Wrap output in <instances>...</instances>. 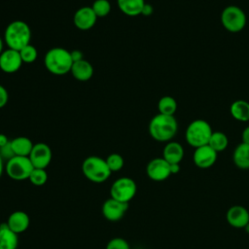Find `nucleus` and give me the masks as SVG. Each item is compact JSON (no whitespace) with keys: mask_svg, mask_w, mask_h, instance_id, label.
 <instances>
[{"mask_svg":"<svg viewBox=\"0 0 249 249\" xmlns=\"http://www.w3.org/2000/svg\"><path fill=\"white\" fill-rule=\"evenodd\" d=\"M150 136L158 142H169L177 133L178 123L174 116L158 114L154 116L148 125Z\"/></svg>","mask_w":249,"mask_h":249,"instance_id":"f257e3e1","label":"nucleus"},{"mask_svg":"<svg viewBox=\"0 0 249 249\" xmlns=\"http://www.w3.org/2000/svg\"><path fill=\"white\" fill-rule=\"evenodd\" d=\"M44 64L50 73L56 76L65 75L73 65L71 53L64 48H52L45 54Z\"/></svg>","mask_w":249,"mask_h":249,"instance_id":"f03ea898","label":"nucleus"},{"mask_svg":"<svg viewBox=\"0 0 249 249\" xmlns=\"http://www.w3.org/2000/svg\"><path fill=\"white\" fill-rule=\"evenodd\" d=\"M30 40L31 29L25 21L17 19L7 25L4 32V42L9 49L19 51L30 44Z\"/></svg>","mask_w":249,"mask_h":249,"instance_id":"7ed1b4c3","label":"nucleus"},{"mask_svg":"<svg viewBox=\"0 0 249 249\" xmlns=\"http://www.w3.org/2000/svg\"><path fill=\"white\" fill-rule=\"evenodd\" d=\"M82 172L89 181L97 184L107 181L112 174L105 159L97 156H89L84 160Z\"/></svg>","mask_w":249,"mask_h":249,"instance_id":"20e7f679","label":"nucleus"},{"mask_svg":"<svg viewBox=\"0 0 249 249\" xmlns=\"http://www.w3.org/2000/svg\"><path fill=\"white\" fill-rule=\"evenodd\" d=\"M213 130L210 124L202 119L192 121L186 128L185 139L193 148L207 145Z\"/></svg>","mask_w":249,"mask_h":249,"instance_id":"39448f33","label":"nucleus"},{"mask_svg":"<svg viewBox=\"0 0 249 249\" xmlns=\"http://www.w3.org/2000/svg\"><path fill=\"white\" fill-rule=\"evenodd\" d=\"M247 18L244 11L235 5L227 6L221 13L223 27L231 33H237L244 29Z\"/></svg>","mask_w":249,"mask_h":249,"instance_id":"423d86ee","label":"nucleus"},{"mask_svg":"<svg viewBox=\"0 0 249 249\" xmlns=\"http://www.w3.org/2000/svg\"><path fill=\"white\" fill-rule=\"evenodd\" d=\"M34 166L28 157L15 156L5 164L6 174L15 181H24L29 178Z\"/></svg>","mask_w":249,"mask_h":249,"instance_id":"0eeeda50","label":"nucleus"},{"mask_svg":"<svg viewBox=\"0 0 249 249\" xmlns=\"http://www.w3.org/2000/svg\"><path fill=\"white\" fill-rule=\"evenodd\" d=\"M137 193V185L130 177H120L110 187V197L128 203Z\"/></svg>","mask_w":249,"mask_h":249,"instance_id":"6e6552de","label":"nucleus"},{"mask_svg":"<svg viewBox=\"0 0 249 249\" xmlns=\"http://www.w3.org/2000/svg\"><path fill=\"white\" fill-rule=\"evenodd\" d=\"M146 174L152 181H165L171 175L170 164L162 157L155 158L147 163Z\"/></svg>","mask_w":249,"mask_h":249,"instance_id":"1a4fd4ad","label":"nucleus"},{"mask_svg":"<svg viewBox=\"0 0 249 249\" xmlns=\"http://www.w3.org/2000/svg\"><path fill=\"white\" fill-rule=\"evenodd\" d=\"M28 158L32 162L34 168L46 169L52 161L53 152L48 144L39 142L34 144Z\"/></svg>","mask_w":249,"mask_h":249,"instance_id":"9d476101","label":"nucleus"},{"mask_svg":"<svg viewBox=\"0 0 249 249\" xmlns=\"http://www.w3.org/2000/svg\"><path fill=\"white\" fill-rule=\"evenodd\" d=\"M218 159V153L208 144L196 148L193 154L194 164L200 169H207L213 166Z\"/></svg>","mask_w":249,"mask_h":249,"instance_id":"9b49d317","label":"nucleus"},{"mask_svg":"<svg viewBox=\"0 0 249 249\" xmlns=\"http://www.w3.org/2000/svg\"><path fill=\"white\" fill-rule=\"evenodd\" d=\"M127 209L128 203L122 202L115 198L109 197L103 202L101 212L106 220L110 222H117L124 217Z\"/></svg>","mask_w":249,"mask_h":249,"instance_id":"f8f14e48","label":"nucleus"},{"mask_svg":"<svg viewBox=\"0 0 249 249\" xmlns=\"http://www.w3.org/2000/svg\"><path fill=\"white\" fill-rule=\"evenodd\" d=\"M226 220L234 229H244L249 224V210L239 204L232 205L227 210Z\"/></svg>","mask_w":249,"mask_h":249,"instance_id":"ddd939ff","label":"nucleus"},{"mask_svg":"<svg viewBox=\"0 0 249 249\" xmlns=\"http://www.w3.org/2000/svg\"><path fill=\"white\" fill-rule=\"evenodd\" d=\"M22 63L18 51L8 48L0 54V69L5 73L12 74L17 72Z\"/></svg>","mask_w":249,"mask_h":249,"instance_id":"4468645a","label":"nucleus"},{"mask_svg":"<svg viewBox=\"0 0 249 249\" xmlns=\"http://www.w3.org/2000/svg\"><path fill=\"white\" fill-rule=\"evenodd\" d=\"M97 17L94 14L91 7H82L78 9L73 17V22L75 26L83 31L89 30L96 23Z\"/></svg>","mask_w":249,"mask_h":249,"instance_id":"2eb2a0df","label":"nucleus"},{"mask_svg":"<svg viewBox=\"0 0 249 249\" xmlns=\"http://www.w3.org/2000/svg\"><path fill=\"white\" fill-rule=\"evenodd\" d=\"M6 224L10 230L17 234H19L29 228L30 218L26 212L22 210H16L9 215Z\"/></svg>","mask_w":249,"mask_h":249,"instance_id":"dca6fc26","label":"nucleus"},{"mask_svg":"<svg viewBox=\"0 0 249 249\" xmlns=\"http://www.w3.org/2000/svg\"><path fill=\"white\" fill-rule=\"evenodd\" d=\"M184 148L176 141L167 142L162 150V158L169 163H180L184 158Z\"/></svg>","mask_w":249,"mask_h":249,"instance_id":"f3484780","label":"nucleus"},{"mask_svg":"<svg viewBox=\"0 0 249 249\" xmlns=\"http://www.w3.org/2000/svg\"><path fill=\"white\" fill-rule=\"evenodd\" d=\"M70 73L76 80L80 82H86L92 77L93 67L88 60L82 59V60L73 62Z\"/></svg>","mask_w":249,"mask_h":249,"instance_id":"a211bd4d","label":"nucleus"},{"mask_svg":"<svg viewBox=\"0 0 249 249\" xmlns=\"http://www.w3.org/2000/svg\"><path fill=\"white\" fill-rule=\"evenodd\" d=\"M233 164L242 170L249 169V144L239 143L232 152Z\"/></svg>","mask_w":249,"mask_h":249,"instance_id":"6ab92c4d","label":"nucleus"},{"mask_svg":"<svg viewBox=\"0 0 249 249\" xmlns=\"http://www.w3.org/2000/svg\"><path fill=\"white\" fill-rule=\"evenodd\" d=\"M18 234L14 232L6 223L0 225V249H17Z\"/></svg>","mask_w":249,"mask_h":249,"instance_id":"aec40b11","label":"nucleus"},{"mask_svg":"<svg viewBox=\"0 0 249 249\" xmlns=\"http://www.w3.org/2000/svg\"><path fill=\"white\" fill-rule=\"evenodd\" d=\"M117 5L123 14L128 17H136L141 15L142 9L145 5V1L144 0H117Z\"/></svg>","mask_w":249,"mask_h":249,"instance_id":"412c9836","label":"nucleus"},{"mask_svg":"<svg viewBox=\"0 0 249 249\" xmlns=\"http://www.w3.org/2000/svg\"><path fill=\"white\" fill-rule=\"evenodd\" d=\"M34 144L25 136H18L11 140V147L15 156L29 157Z\"/></svg>","mask_w":249,"mask_h":249,"instance_id":"4be33fe9","label":"nucleus"},{"mask_svg":"<svg viewBox=\"0 0 249 249\" xmlns=\"http://www.w3.org/2000/svg\"><path fill=\"white\" fill-rule=\"evenodd\" d=\"M230 113L231 117L238 121L246 123L249 121V102L238 99L233 101L230 106Z\"/></svg>","mask_w":249,"mask_h":249,"instance_id":"5701e85b","label":"nucleus"},{"mask_svg":"<svg viewBox=\"0 0 249 249\" xmlns=\"http://www.w3.org/2000/svg\"><path fill=\"white\" fill-rule=\"evenodd\" d=\"M208 145L217 153L225 151L229 146V138L222 131H213L209 139Z\"/></svg>","mask_w":249,"mask_h":249,"instance_id":"b1692460","label":"nucleus"},{"mask_svg":"<svg viewBox=\"0 0 249 249\" xmlns=\"http://www.w3.org/2000/svg\"><path fill=\"white\" fill-rule=\"evenodd\" d=\"M177 101L170 95L162 96L158 102V110L160 114L174 116L175 112L177 111Z\"/></svg>","mask_w":249,"mask_h":249,"instance_id":"393cba45","label":"nucleus"},{"mask_svg":"<svg viewBox=\"0 0 249 249\" xmlns=\"http://www.w3.org/2000/svg\"><path fill=\"white\" fill-rule=\"evenodd\" d=\"M18 52L23 63H32L37 59V56H38L37 49L31 44L26 45Z\"/></svg>","mask_w":249,"mask_h":249,"instance_id":"a878e982","label":"nucleus"},{"mask_svg":"<svg viewBox=\"0 0 249 249\" xmlns=\"http://www.w3.org/2000/svg\"><path fill=\"white\" fill-rule=\"evenodd\" d=\"M91 9L97 18H104L111 12V3L108 0H95Z\"/></svg>","mask_w":249,"mask_h":249,"instance_id":"bb28decb","label":"nucleus"},{"mask_svg":"<svg viewBox=\"0 0 249 249\" xmlns=\"http://www.w3.org/2000/svg\"><path fill=\"white\" fill-rule=\"evenodd\" d=\"M30 183L34 186H43L48 181V173L46 169L34 168L28 178Z\"/></svg>","mask_w":249,"mask_h":249,"instance_id":"cd10ccee","label":"nucleus"},{"mask_svg":"<svg viewBox=\"0 0 249 249\" xmlns=\"http://www.w3.org/2000/svg\"><path fill=\"white\" fill-rule=\"evenodd\" d=\"M108 167L110 168L111 172H117L121 170L124 167V158L118 154V153H113L110 154L106 159H105Z\"/></svg>","mask_w":249,"mask_h":249,"instance_id":"c85d7f7f","label":"nucleus"},{"mask_svg":"<svg viewBox=\"0 0 249 249\" xmlns=\"http://www.w3.org/2000/svg\"><path fill=\"white\" fill-rule=\"evenodd\" d=\"M105 249H130V246L124 238L114 237L108 241Z\"/></svg>","mask_w":249,"mask_h":249,"instance_id":"c756f323","label":"nucleus"},{"mask_svg":"<svg viewBox=\"0 0 249 249\" xmlns=\"http://www.w3.org/2000/svg\"><path fill=\"white\" fill-rule=\"evenodd\" d=\"M0 156L2 157L3 160H9L13 157H15V154H14V152L12 150V147H11V141L7 145H5L3 147H0Z\"/></svg>","mask_w":249,"mask_h":249,"instance_id":"7c9ffc66","label":"nucleus"},{"mask_svg":"<svg viewBox=\"0 0 249 249\" xmlns=\"http://www.w3.org/2000/svg\"><path fill=\"white\" fill-rule=\"evenodd\" d=\"M9 99V93L7 89L0 85V109L5 107Z\"/></svg>","mask_w":249,"mask_h":249,"instance_id":"2f4dec72","label":"nucleus"},{"mask_svg":"<svg viewBox=\"0 0 249 249\" xmlns=\"http://www.w3.org/2000/svg\"><path fill=\"white\" fill-rule=\"evenodd\" d=\"M154 12V8L151 4H148V3H145L143 9H142V12H141V15L145 16V17H149L153 14Z\"/></svg>","mask_w":249,"mask_h":249,"instance_id":"473e14b6","label":"nucleus"},{"mask_svg":"<svg viewBox=\"0 0 249 249\" xmlns=\"http://www.w3.org/2000/svg\"><path fill=\"white\" fill-rule=\"evenodd\" d=\"M71 53V57H72V59H73V62H76V61H79V60H82V59H84L83 57H84V54H83V53L81 52V51H79V50H74V51H72V52H70Z\"/></svg>","mask_w":249,"mask_h":249,"instance_id":"72a5a7b5","label":"nucleus"},{"mask_svg":"<svg viewBox=\"0 0 249 249\" xmlns=\"http://www.w3.org/2000/svg\"><path fill=\"white\" fill-rule=\"evenodd\" d=\"M241 142L249 144V125H247L241 132Z\"/></svg>","mask_w":249,"mask_h":249,"instance_id":"f704fd0d","label":"nucleus"},{"mask_svg":"<svg viewBox=\"0 0 249 249\" xmlns=\"http://www.w3.org/2000/svg\"><path fill=\"white\" fill-rule=\"evenodd\" d=\"M181 167H180V163H172L170 164V172H171V175L172 174H177L179 173Z\"/></svg>","mask_w":249,"mask_h":249,"instance_id":"c9c22d12","label":"nucleus"},{"mask_svg":"<svg viewBox=\"0 0 249 249\" xmlns=\"http://www.w3.org/2000/svg\"><path fill=\"white\" fill-rule=\"evenodd\" d=\"M8 143H10L8 136L4 133H0V147H3L5 145H7Z\"/></svg>","mask_w":249,"mask_h":249,"instance_id":"e433bc0d","label":"nucleus"},{"mask_svg":"<svg viewBox=\"0 0 249 249\" xmlns=\"http://www.w3.org/2000/svg\"><path fill=\"white\" fill-rule=\"evenodd\" d=\"M4 170H5L4 160H3V159H2V157L0 156V178H1V176H2V174H3V172H4Z\"/></svg>","mask_w":249,"mask_h":249,"instance_id":"4c0bfd02","label":"nucleus"},{"mask_svg":"<svg viewBox=\"0 0 249 249\" xmlns=\"http://www.w3.org/2000/svg\"><path fill=\"white\" fill-rule=\"evenodd\" d=\"M3 47H4V42H3V39L0 37V54H1V53L4 51V50H3Z\"/></svg>","mask_w":249,"mask_h":249,"instance_id":"58836bf2","label":"nucleus"},{"mask_svg":"<svg viewBox=\"0 0 249 249\" xmlns=\"http://www.w3.org/2000/svg\"><path fill=\"white\" fill-rule=\"evenodd\" d=\"M244 230H245V231H246L247 233H249V224L244 228Z\"/></svg>","mask_w":249,"mask_h":249,"instance_id":"ea45409f","label":"nucleus"}]
</instances>
